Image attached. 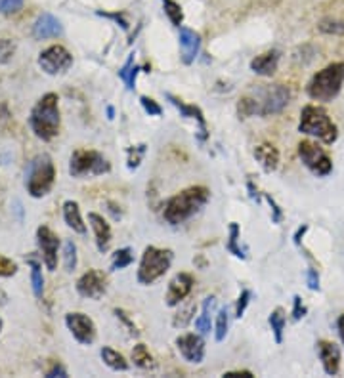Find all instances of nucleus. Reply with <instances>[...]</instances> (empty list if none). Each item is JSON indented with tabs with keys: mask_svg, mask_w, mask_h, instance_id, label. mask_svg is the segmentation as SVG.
<instances>
[{
	"mask_svg": "<svg viewBox=\"0 0 344 378\" xmlns=\"http://www.w3.org/2000/svg\"><path fill=\"white\" fill-rule=\"evenodd\" d=\"M291 102V90L283 84H258L237 102L241 119L270 117L282 113Z\"/></svg>",
	"mask_w": 344,
	"mask_h": 378,
	"instance_id": "obj_1",
	"label": "nucleus"
},
{
	"mask_svg": "<svg viewBox=\"0 0 344 378\" xmlns=\"http://www.w3.org/2000/svg\"><path fill=\"white\" fill-rule=\"evenodd\" d=\"M209 199H211V191L205 186L186 187L184 191L176 193L174 197L166 201L163 218L171 226H180L184 222L192 220L195 214H199Z\"/></svg>",
	"mask_w": 344,
	"mask_h": 378,
	"instance_id": "obj_2",
	"label": "nucleus"
},
{
	"mask_svg": "<svg viewBox=\"0 0 344 378\" xmlns=\"http://www.w3.org/2000/svg\"><path fill=\"white\" fill-rule=\"evenodd\" d=\"M60 124H62L60 97L54 92H48L33 105L29 115V126L39 140L50 142L60 134Z\"/></svg>",
	"mask_w": 344,
	"mask_h": 378,
	"instance_id": "obj_3",
	"label": "nucleus"
},
{
	"mask_svg": "<svg viewBox=\"0 0 344 378\" xmlns=\"http://www.w3.org/2000/svg\"><path fill=\"white\" fill-rule=\"evenodd\" d=\"M343 83L344 63H331L310 79V83L306 84V94L316 102H333L340 94Z\"/></svg>",
	"mask_w": 344,
	"mask_h": 378,
	"instance_id": "obj_4",
	"label": "nucleus"
},
{
	"mask_svg": "<svg viewBox=\"0 0 344 378\" xmlns=\"http://www.w3.org/2000/svg\"><path fill=\"white\" fill-rule=\"evenodd\" d=\"M298 132L306 136L317 137L324 144H335L338 137L337 124L333 123L329 113L319 107V105H304L300 111V123H298Z\"/></svg>",
	"mask_w": 344,
	"mask_h": 378,
	"instance_id": "obj_5",
	"label": "nucleus"
},
{
	"mask_svg": "<svg viewBox=\"0 0 344 378\" xmlns=\"http://www.w3.org/2000/svg\"><path fill=\"white\" fill-rule=\"evenodd\" d=\"M55 182V166L48 153H41L29 163L25 172V189L33 199H42L50 193Z\"/></svg>",
	"mask_w": 344,
	"mask_h": 378,
	"instance_id": "obj_6",
	"label": "nucleus"
},
{
	"mask_svg": "<svg viewBox=\"0 0 344 378\" xmlns=\"http://www.w3.org/2000/svg\"><path fill=\"white\" fill-rule=\"evenodd\" d=\"M172 260H174V255H172L171 248H159L153 247V245L145 247L136 274L138 283L147 287V285L159 281L171 269Z\"/></svg>",
	"mask_w": 344,
	"mask_h": 378,
	"instance_id": "obj_7",
	"label": "nucleus"
},
{
	"mask_svg": "<svg viewBox=\"0 0 344 378\" xmlns=\"http://www.w3.org/2000/svg\"><path fill=\"white\" fill-rule=\"evenodd\" d=\"M111 170L107 158L94 149H77L69 158V174L73 178H86V176H103Z\"/></svg>",
	"mask_w": 344,
	"mask_h": 378,
	"instance_id": "obj_8",
	"label": "nucleus"
},
{
	"mask_svg": "<svg viewBox=\"0 0 344 378\" xmlns=\"http://www.w3.org/2000/svg\"><path fill=\"white\" fill-rule=\"evenodd\" d=\"M298 157L314 176L324 178V176H329L331 170H333V161L329 158V155L310 140H303L298 144Z\"/></svg>",
	"mask_w": 344,
	"mask_h": 378,
	"instance_id": "obj_9",
	"label": "nucleus"
},
{
	"mask_svg": "<svg viewBox=\"0 0 344 378\" xmlns=\"http://www.w3.org/2000/svg\"><path fill=\"white\" fill-rule=\"evenodd\" d=\"M71 65H73V55L62 44L48 46L46 50H42L41 55H39V67L46 75H63L71 69Z\"/></svg>",
	"mask_w": 344,
	"mask_h": 378,
	"instance_id": "obj_10",
	"label": "nucleus"
},
{
	"mask_svg": "<svg viewBox=\"0 0 344 378\" xmlns=\"http://www.w3.org/2000/svg\"><path fill=\"white\" fill-rule=\"evenodd\" d=\"M37 245L41 250V260L44 262V266L48 271H55L58 269V250L62 241L54 234L48 226H41L37 229Z\"/></svg>",
	"mask_w": 344,
	"mask_h": 378,
	"instance_id": "obj_11",
	"label": "nucleus"
},
{
	"mask_svg": "<svg viewBox=\"0 0 344 378\" xmlns=\"http://www.w3.org/2000/svg\"><path fill=\"white\" fill-rule=\"evenodd\" d=\"M65 327H67L77 342L83 344V346H90L96 340V325L86 313H81V311L67 313L65 316Z\"/></svg>",
	"mask_w": 344,
	"mask_h": 378,
	"instance_id": "obj_12",
	"label": "nucleus"
},
{
	"mask_svg": "<svg viewBox=\"0 0 344 378\" xmlns=\"http://www.w3.org/2000/svg\"><path fill=\"white\" fill-rule=\"evenodd\" d=\"M105 290H107V279L98 269H88L86 274H83L77 279V292L83 298L100 300L105 295Z\"/></svg>",
	"mask_w": 344,
	"mask_h": 378,
	"instance_id": "obj_13",
	"label": "nucleus"
},
{
	"mask_svg": "<svg viewBox=\"0 0 344 378\" xmlns=\"http://www.w3.org/2000/svg\"><path fill=\"white\" fill-rule=\"evenodd\" d=\"M176 348H178L180 356L186 359L187 363L199 365L205 359V340L195 332H187L182 337L176 338Z\"/></svg>",
	"mask_w": 344,
	"mask_h": 378,
	"instance_id": "obj_14",
	"label": "nucleus"
},
{
	"mask_svg": "<svg viewBox=\"0 0 344 378\" xmlns=\"http://www.w3.org/2000/svg\"><path fill=\"white\" fill-rule=\"evenodd\" d=\"M193 289V277L190 274H178L172 277V281L168 283V290H166L165 302L168 308H176L180 304L186 300L190 292Z\"/></svg>",
	"mask_w": 344,
	"mask_h": 378,
	"instance_id": "obj_15",
	"label": "nucleus"
},
{
	"mask_svg": "<svg viewBox=\"0 0 344 378\" xmlns=\"http://www.w3.org/2000/svg\"><path fill=\"white\" fill-rule=\"evenodd\" d=\"M63 29L62 23L58 18H54L48 12H44L37 18L33 25V36L37 41H46V39H58V36H62Z\"/></svg>",
	"mask_w": 344,
	"mask_h": 378,
	"instance_id": "obj_16",
	"label": "nucleus"
},
{
	"mask_svg": "<svg viewBox=\"0 0 344 378\" xmlns=\"http://www.w3.org/2000/svg\"><path fill=\"white\" fill-rule=\"evenodd\" d=\"M317 346V356L322 359V365H324V371L329 374V377H335L340 369V350L335 342H329V340H319L316 344Z\"/></svg>",
	"mask_w": 344,
	"mask_h": 378,
	"instance_id": "obj_17",
	"label": "nucleus"
},
{
	"mask_svg": "<svg viewBox=\"0 0 344 378\" xmlns=\"http://www.w3.org/2000/svg\"><path fill=\"white\" fill-rule=\"evenodd\" d=\"M165 97L168 100V102L176 107V109L182 113V117L186 119H193V121H197V124H199V134H197V140L199 142H205L206 140V121H205V115H203V111L197 107V105H187V103H184L180 97L172 96V94H165Z\"/></svg>",
	"mask_w": 344,
	"mask_h": 378,
	"instance_id": "obj_18",
	"label": "nucleus"
},
{
	"mask_svg": "<svg viewBox=\"0 0 344 378\" xmlns=\"http://www.w3.org/2000/svg\"><path fill=\"white\" fill-rule=\"evenodd\" d=\"M201 39L199 34L187 27H180V50H182V63L192 65L199 54Z\"/></svg>",
	"mask_w": 344,
	"mask_h": 378,
	"instance_id": "obj_19",
	"label": "nucleus"
},
{
	"mask_svg": "<svg viewBox=\"0 0 344 378\" xmlns=\"http://www.w3.org/2000/svg\"><path fill=\"white\" fill-rule=\"evenodd\" d=\"M88 222L92 226V231H94V237H96V247L100 252H107V248L111 245V226L107 224V220L103 218L102 214L90 212Z\"/></svg>",
	"mask_w": 344,
	"mask_h": 378,
	"instance_id": "obj_20",
	"label": "nucleus"
},
{
	"mask_svg": "<svg viewBox=\"0 0 344 378\" xmlns=\"http://www.w3.org/2000/svg\"><path fill=\"white\" fill-rule=\"evenodd\" d=\"M279 65V52L277 50H270L266 54L256 55L255 60L251 62V71L260 76H272L275 75Z\"/></svg>",
	"mask_w": 344,
	"mask_h": 378,
	"instance_id": "obj_21",
	"label": "nucleus"
},
{
	"mask_svg": "<svg viewBox=\"0 0 344 378\" xmlns=\"http://www.w3.org/2000/svg\"><path fill=\"white\" fill-rule=\"evenodd\" d=\"M256 163L264 168V172H274L279 166V151L272 144H260L255 147Z\"/></svg>",
	"mask_w": 344,
	"mask_h": 378,
	"instance_id": "obj_22",
	"label": "nucleus"
},
{
	"mask_svg": "<svg viewBox=\"0 0 344 378\" xmlns=\"http://www.w3.org/2000/svg\"><path fill=\"white\" fill-rule=\"evenodd\" d=\"M63 220L75 234H86V224H84L83 216H81V208H79L77 201H65L63 203Z\"/></svg>",
	"mask_w": 344,
	"mask_h": 378,
	"instance_id": "obj_23",
	"label": "nucleus"
},
{
	"mask_svg": "<svg viewBox=\"0 0 344 378\" xmlns=\"http://www.w3.org/2000/svg\"><path fill=\"white\" fill-rule=\"evenodd\" d=\"M216 309V296H206L203 302V309L201 316L195 319V329L199 330L201 335H209L213 329V316Z\"/></svg>",
	"mask_w": 344,
	"mask_h": 378,
	"instance_id": "obj_24",
	"label": "nucleus"
},
{
	"mask_svg": "<svg viewBox=\"0 0 344 378\" xmlns=\"http://www.w3.org/2000/svg\"><path fill=\"white\" fill-rule=\"evenodd\" d=\"M100 356H102L103 363L110 367L111 371H128V361L124 359L123 353H119V351H115L113 348H110V346H103L102 350H100Z\"/></svg>",
	"mask_w": 344,
	"mask_h": 378,
	"instance_id": "obj_25",
	"label": "nucleus"
},
{
	"mask_svg": "<svg viewBox=\"0 0 344 378\" xmlns=\"http://www.w3.org/2000/svg\"><path fill=\"white\" fill-rule=\"evenodd\" d=\"M132 361L136 365L138 369H144V371H150V369H155V359L147 350L145 344H136L134 350H132Z\"/></svg>",
	"mask_w": 344,
	"mask_h": 378,
	"instance_id": "obj_26",
	"label": "nucleus"
},
{
	"mask_svg": "<svg viewBox=\"0 0 344 378\" xmlns=\"http://www.w3.org/2000/svg\"><path fill=\"white\" fill-rule=\"evenodd\" d=\"M140 71H142V67L134 65V54H131L128 55V60H126V63L119 69V76H121V81L126 84V88L128 90L136 88V76Z\"/></svg>",
	"mask_w": 344,
	"mask_h": 378,
	"instance_id": "obj_27",
	"label": "nucleus"
},
{
	"mask_svg": "<svg viewBox=\"0 0 344 378\" xmlns=\"http://www.w3.org/2000/svg\"><path fill=\"white\" fill-rule=\"evenodd\" d=\"M268 323L274 332L275 344H283V332H285V323H287V317L283 308H275L268 317Z\"/></svg>",
	"mask_w": 344,
	"mask_h": 378,
	"instance_id": "obj_28",
	"label": "nucleus"
},
{
	"mask_svg": "<svg viewBox=\"0 0 344 378\" xmlns=\"http://www.w3.org/2000/svg\"><path fill=\"white\" fill-rule=\"evenodd\" d=\"M239 235H241L239 224L232 222V224H230V239H227L226 248H227V252H232L235 258L245 260V258H247V252H245V250L239 247Z\"/></svg>",
	"mask_w": 344,
	"mask_h": 378,
	"instance_id": "obj_29",
	"label": "nucleus"
},
{
	"mask_svg": "<svg viewBox=\"0 0 344 378\" xmlns=\"http://www.w3.org/2000/svg\"><path fill=\"white\" fill-rule=\"evenodd\" d=\"M27 262L31 264V287H33V295L37 298H42V295H44V277H42L41 264L33 260L31 256L27 258Z\"/></svg>",
	"mask_w": 344,
	"mask_h": 378,
	"instance_id": "obj_30",
	"label": "nucleus"
},
{
	"mask_svg": "<svg viewBox=\"0 0 344 378\" xmlns=\"http://www.w3.org/2000/svg\"><path fill=\"white\" fill-rule=\"evenodd\" d=\"M132 262H134L132 248L131 247L119 248V250H115V255H113V260H111V269H113V271H119V269L128 268Z\"/></svg>",
	"mask_w": 344,
	"mask_h": 378,
	"instance_id": "obj_31",
	"label": "nucleus"
},
{
	"mask_svg": "<svg viewBox=\"0 0 344 378\" xmlns=\"http://www.w3.org/2000/svg\"><path fill=\"white\" fill-rule=\"evenodd\" d=\"M163 2V8H165L166 18L171 20V23L174 27H182V21H184V12H182V6L174 0H161Z\"/></svg>",
	"mask_w": 344,
	"mask_h": 378,
	"instance_id": "obj_32",
	"label": "nucleus"
},
{
	"mask_svg": "<svg viewBox=\"0 0 344 378\" xmlns=\"http://www.w3.org/2000/svg\"><path fill=\"white\" fill-rule=\"evenodd\" d=\"M195 311H197V306H195V304H187L184 309L180 308L178 313H176V316H174V319H172V325H174L176 329H186L187 325L193 321Z\"/></svg>",
	"mask_w": 344,
	"mask_h": 378,
	"instance_id": "obj_33",
	"label": "nucleus"
},
{
	"mask_svg": "<svg viewBox=\"0 0 344 378\" xmlns=\"http://www.w3.org/2000/svg\"><path fill=\"white\" fill-rule=\"evenodd\" d=\"M227 327H230V316H227V308H222L216 316V327H214V338L216 342H222L227 335Z\"/></svg>",
	"mask_w": 344,
	"mask_h": 378,
	"instance_id": "obj_34",
	"label": "nucleus"
},
{
	"mask_svg": "<svg viewBox=\"0 0 344 378\" xmlns=\"http://www.w3.org/2000/svg\"><path fill=\"white\" fill-rule=\"evenodd\" d=\"M63 264H65V271H75L77 268V245L73 241H65L63 245Z\"/></svg>",
	"mask_w": 344,
	"mask_h": 378,
	"instance_id": "obj_35",
	"label": "nucleus"
},
{
	"mask_svg": "<svg viewBox=\"0 0 344 378\" xmlns=\"http://www.w3.org/2000/svg\"><path fill=\"white\" fill-rule=\"evenodd\" d=\"M15 54V42L10 39H0V63H8Z\"/></svg>",
	"mask_w": 344,
	"mask_h": 378,
	"instance_id": "obj_36",
	"label": "nucleus"
},
{
	"mask_svg": "<svg viewBox=\"0 0 344 378\" xmlns=\"http://www.w3.org/2000/svg\"><path fill=\"white\" fill-rule=\"evenodd\" d=\"M319 31L325 34H343L344 33V21L324 20L322 23H319Z\"/></svg>",
	"mask_w": 344,
	"mask_h": 378,
	"instance_id": "obj_37",
	"label": "nucleus"
},
{
	"mask_svg": "<svg viewBox=\"0 0 344 378\" xmlns=\"http://www.w3.org/2000/svg\"><path fill=\"white\" fill-rule=\"evenodd\" d=\"M145 155V145H138V147H128V168L131 170H136L140 163H142V157Z\"/></svg>",
	"mask_w": 344,
	"mask_h": 378,
	"instance_id": "obj_38",
	"label": "nucleus"
},
{
	"mask_svg": "<svg viewBox=\"0 0 344 378\" xmlns=\"http://www.w3.org/2000/svg\"><path fill=\"white\" fill-rule=\"evenodd\" d=\"M140 103H142V107L144 111L150 115V117H161L163 115V109H161V105H159L153 97L147 96H140Z\"/></svg>",
	"mask_w": 344,
	"mask_h": 378,
	"instance_id": "obj_39",
	"label": "nucleus"
},
{
	"mask_svg": "<svg viewBox=\"0 0 344 378\" xmlns=\"http://www.w3.org/2000/svg\"><path fill=\"white\" fill-rule=\"evenodd\" d=\"M251 296H253V292L249 289L241 290L239 298H237V304H235V317H237V319H241V317L245 316V309H247L249 302H251Z\"/></svg>",
	"mask_w": 344,
	"mask_h": 378,
	"instance_id": "obj_40",
	"label": "nucleus"
},
{
	"mask_svg": "<svg viewBox=\"0 0 344 378\" xmlns=\"http://www.w3.org/2000/svg\"><path fill=\"white\" fill-rule=\"evenodd\" d=\"M18 274V264L0 255V277H14Z\"/></svg>",
	"mask_w": 344,
	"mask_h": 378,
	"instance_id": "obj_41",
	"label": "nucleus"
},
{
	"mask_svg": "<svg viewBox=\"0 0 344 378\" xmlns=\"http://www.w3.org/2000/svg\"><path fill=\"white\" fill-rule=\"evenodd\" d=\"M23 6V0H0V14H18Z\"/></svg>",
	"mask_w": 344,
	"mask_h": 378,
	"instance_id": "obj_42",
	"label": "nucleus"
},
{
	"mask_svg": "<svg viewBox=\"0 0 344 378\" xmlns=\"http://www.w3.org/2000/svg\"><path fill=\"white\" fill-rule=\"evenodd\" d=\"M306 313H308V309H306V306L303 304V298L296 295L295 298H293V319L300 321Z\"/></svg>",
	"mask_w": 344,
	"mask_h": 378,
	"instance_id": "obj_43",
	"label": "nucleus"
},
{
	"mask_svg": "<svg viewBox=\"0 0 344 378\" xmlns=\"http://www.w3.org/2000/svg\"><path fill=\"white\" fill-rule=\"evenodd\" d=\"M115 316H117V319H121V321H123V325L126 327V329L131 330L132 337H138V335H140V332H138V329H136V325L132 323L131 317L126 316V311H124V309H119V308L115 309Z\"/></svg>",
	"mask_w": 344,
	"mask_h": 378,
	"instance_id": "obj_44",
	"label": "nucleus"
},
{
	"mask_svg": "<svg viewBox=\"0 0 344 378\" xmlns=\"http://www.w3.org/2000/svg\"><path fill=\"white\" fill-rule=\"evenodd\" d=\"M264 199L268 201V205L272 206V222H274V224H279V222L283 220L282 208H279V206H277V203H275V201L272 199V197H270L268 193H266V195H264Z\"/></svg>",
	"mask_w": 344,
	"mask_h": 378,
	"instance_id": "obj_45",
	"label": "nucleus"
},
{
	"mask_svg": "<svg viewBox=\"0 0 344 378\" xmlns=\"http://www.w3.org/2000/svg\"><path fill=\"white\" fill-rule=\"evenodd\" d=\"M306 285L310 290H319V275L314 268L306 269Z\"/></svg>",
	"mask_w": 344,
	"mask_h": 378,
	"instance_id": "obj_46",
	"label": "nucleus"
},
{
	"mask_svg": "<svg viewBox=\"0 0 344 378\" xmlns=\"http://www.w3.org/2000/svg\"><path fill=\"white\" fill-rule=\"evenodd\" d=\"M46 377H48V378H55V377L65 378V377H67V371H65V369H63V367L60 363H55V365H52V369H50V371L46 372Z\"/></svg>",
	"mask_w": 344,
	"mask_h": 378,
	"instance_id": "obj_47",
	"label": "nucleus"
},
{
	"mask_svg": "<svg viewBox=\"0 0 344 378\" xmlns=\"http://www.w3.org/2000/svg\"><path fill=\"white\" fill-rule=\"evenodd\" d=\"M226 378H253V372L251 371H230L224 372Z\"/></svg>",
	"mask_w": 344,
	"mask_h": 378,
	"instance_id": "obj_48",
	"label": "nucleus"
},
{
	"mask_svg": "<svg viewBox=\"0 0 344 378\" xmlns=\"http://www.w3.org/2000/svg\"><path fill=\"white\" fill-rule=\"evenodd\" d=\"M100 15H105V18H111V20H115L121 23V27L123 29H128V23H126V20H124L123 15H119V14H102V12H98Z\"/></svg>",
	"mask_w": 344,
	"mask_h": 378,
	"instance_id": "obj_49",
	"label": "nucleus"
},
{
	"mask_svg": "<svg viewBox=\"0 0 344 378\" xmlns=\"http://www.w3.org/2000/svg\"><path fill=\"white\" fill-rule=\"evenodd\" d=\"M306 231H308V226H306V224H304L303 227H298V229H296L295 237H293V239H295L296 247L300 245V241H303V237H304V234H306Z\"/></svg>",
	"mask_w": 344,
	"mask_h": 378,
	"instance_id": "obj_50",
	"label": "nucleus"
},
{
	"mask_svg": "<svg viewBox=\"0 0 344 378\" xmlns=\"http://www.w3.org/2000/svg\"><path fill=\"white\" fill-rule=\"evenodd\" d=\"M337 329H338V335H340V340H343V346H344V313L338 317Z\"/></svg>",
	"mask_w": 344,
	"mask_h": 378,
	"instance_id": "obj_51",
	"label": "nucleus"
},
{
	"mask_svg": "<svg viewBox=\"0 0 344 378\" xmlns=\"http://www.w3.org/2000/svg\"><path fill=\"white\" fill-rule=\"evenodd\" d=\"M113 115H115V111H113V107H107V119H113Z\"/></svg>",
	"mask_w": 344,
	"mask_h": 378,
	"instance_id": "obj_52",
	"label": "nucleus"
},
{
	"mask_svg": "<svg viewBox=\"0 0 344 378\" xmlns=\"http://www.w3.org/2000/svg\"><path fill=\"white\" fill-rule=\"evenodd\" d=\"M0 330H2V319H0Z\"/></svg>",
	"mask_w": 344,
	"mask_h": 378,
	"instance_id": "obj_53",
	"label": "nucleus"
}]
</instances>
